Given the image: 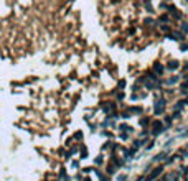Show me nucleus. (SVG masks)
Here are the masks:
<instances>
[{
  "label": "nucleus",
  "instance_id": "obj_2",
  "mask_svg": "<svg viewBox=\"0 0 188 181\" xmlns=\"http://www.w3.org/2000/svg\"><path fill=\"white\" fill-rule=\"evenodd\" d=\"M187 2H188V0H187Z\"/></svg>",
  "mask_w": 188,
  "mask_h": 181
},
{
  "label": "nucleus",
  "instance_id": "obj_1",
  "mask_svg": "<svg viewBox=\"0 0 188 181\" xmlns=\"http://www.w3.org/2000/svg\"><path fill=\"white\" fill-rule=\"evenodd\" d=\"M147 2H150V0H147Z\"/></svg>",
  "mask_w": 188,
  "mask_h": 181
}]
</instances>
